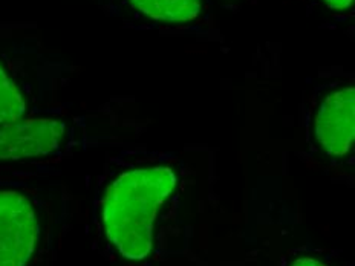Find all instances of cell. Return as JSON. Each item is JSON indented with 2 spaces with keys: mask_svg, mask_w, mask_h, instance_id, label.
Here are the masks:
<instances>
[{
  "mask_svg": "<svg viewBox=\"0 0 355 266\" xmlns=\"http://www.w3.org/2000/svg\"><path fill=\"white\" fill-rule=\"evenodd\" d=\"M78 68L33 24H0V129L55 103Z\"/></svg>",
  "mask_w": 355,
  "mask_h": 266,
  "instance_id": "3",
  "label": "cell"
},
{
  "mask_svg": "<svg viewBox=\"0 0 355 266\" xmlns=\"http://www.w3.org/2000/svg\"><path fill=\"white\" fill-rule=\"evenodd\" d=\"M303 2L309 3L311 6L320 8L324 11H349L355 6V0H303Z\"/></svg>",
  "mask_w": 355,
  "mask_h": 266,
  "instance_id": "8",
  "label": "cell"
},
{
  "mask_svg": "<svg viewBox=\"0 0 355 266\" xmlns=\"http://www.w3.org/2000/svg\"><path fill=\"white\" fill-rule=\"evenodd\" d=\"M124 28L166 35H207L214 0H87Z\"/></svg>",
  "mask_w": 355,
  "mask_h": 266,
  "instance_id": "6",
  "label": "cell"
},
{
  "mask_svg": "<svg viewBox=\"0 0 355 266\" xmlns=\"http://www.w3.org/2000/svg\"><path fill=\"white\" fill-rule=\"evenodd\" d=\"M282 266H340L337 258L320 249L300 247L286 253L282 258Z\"/></svg>",
  "mask_w": 355,
  "mask_h": 266,
  "instance_id": "7",
  "label": "cell"
},
{
  "mask_svg": "<svg viewBox=\"0 0 355 266\" xmlns=\"http://www.w3.org/2000/svg\"><path fill=\"white\" fill-rule=\"evenodd\" d=\"M132 144V121L115 103L58 101L0 129V170H49L95 150Z\"/></svg>",
  "mask_w": 355,
  "mask_h": 266,
  "instance_id": "2",
  "label": "cell"
},
{
  "mask_svg": "<svg viewBox=\"0 0 355 266\" xmlns=\"http://www.w3.org/2000/svg\"><path fill=\"white\" fill-rule=\"evenodd\" d=\"M92 211L110 257L143 266L157 253L162 220L180 195L186 167L180 154L128 144L106 150Z\"/></svg>",
  "mask_w": 355,
  "mask_h": 266,
  "instance_id": "1",
  "label": "cell"
},
{
  "mask_svg": "<svg viewBox=\"0 0 355 266\" xmlns=\"http://www.w3.org/2000/svg\"><path fill=\"white\" fill-rule=\"evenodd\" d=\"M0 181V266H34L46 242L49 219L40 184Z\"/></svg>",
  "mask_w": 355,
  "mask_h": 266,
  "instance_id": "4",
  "label": "cell"
},
{
  "mask_svg": "<svg viewBox=\"0 0 355 266\" xmlns=\"http://www.w3.org/2000/svg\"><path fill=\"white\" fill-rule=\"evenodd\" d=\"M306 145L334 166L355 159V81L331 80L317 86L306 110Z\"/></svg>",
  "mask_w": 355,
  "mask_h": 266,
  "instance_id": "5",
  "label": "cell"
}]
</instances>
